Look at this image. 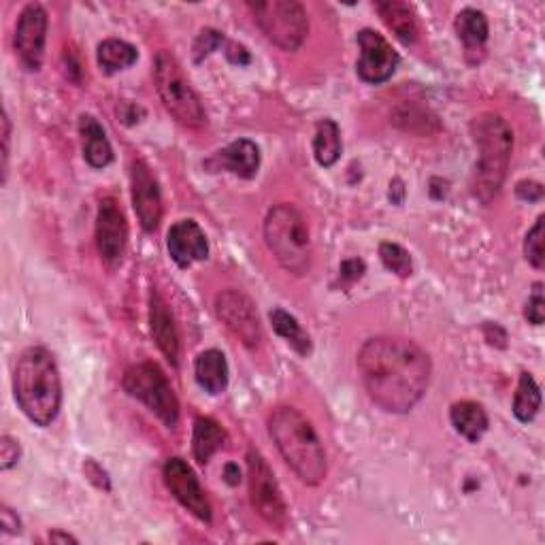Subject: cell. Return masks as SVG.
Returning <instances> with one entry per match:
<instances>
[{"mask_svg": "<svg viewBox=\"0 0 545 545\" xmlns=\"http://www.w3.org/2000/svg\"><path fill=\"white\" fill-rule=\"evenodd\" d=\"M264 243L279 262V267L292 275H305L311 269V235L303 213L290 203H279L264 218Z\"/></svg>", "mask_w": 545, "mask_h": 545, "instance_id": "cell-5", "label": "cell"}, {"mask_svg": "<svg viewBox=\"0 0 545 545\" xmlns=\"http://www.w3.org/2000/svg\"><path fill=\"white\" fill-rule=\"evenodd\" d=\"M196 382L209 394H222L228 388V362L220 350H207L198 354L194 362Z\"/></svg>", "mask_w": 545, "mask_h": 545, "instance_id": "cell-22", "label": "cell"}, {"mask_svg": "<svg viewBox=\"0 0 545 545\" xmlns=\"http://www.w3.org/2000/svg\"><path fill=\"white\" fill-rule=\"evenodd\" d=\"M471 135L480 154L475 164L473 194L488 205L505 184L511 152H514V132L499 113H482L473 120Z\"/></svg>", "mask_w": 545, "mask_h": 545, "instance_id": "cell-4", "label": "cell"}, {"mask_svg": "<svg viewBox=\"0 0 545 545\" xmlns=\"http://www.w3.org/2000/svg\"><path fill=\"white\" fill-rule=\"evenodd\" d=\"M524 318L531 324H535V326L543 324V320H545L543 284L533 286V292H531V296H528V303H526V309H524Z\"/></svg>", "mask_w": 545, "mask_h": 545, "instance_id": "cell-32", "label": "cell"}, {"mask_svg": "<svg viewBox=\"0 0 545 545\" xmlns=\"http://www.w3.org/2000/svg\"><path fill=\"white\" fill-rule=\"evenodd\" d=\"M96 58H98V66H101L107 75H113V73L124 71V69H128V66L135 64L139 54H137V49L126 41L107 39L98 45Z\"/></svg>", "mask_w": 545, "mask_h": 545, "instance_id": "cell-26", "label": "cell"}, {"mask_svg": "<svg viewBox=\"0 0 545 545\" xmlns=\"http://www.w3.org/2000/svg\"><path fill=\"white\" fill-rule=\"evenodd\" d=\"M450 420H452V426L456 428V433L471 443L480 441L488 431L486 411L482 405H477L473 401H460L452 405Z\"/></svg>", "mask_w": 545, "mask_h": 545, "instance_id": "cell-23", "label": "cell"}, {"mask_svg": "<svg viewBox=\"0 0 545 545\" xmlns=\"http://www.w3.org/2000/svg\"><path fill=\"white\" fill-rule=\"evenodd\" d=\"M516 194L518 198H522V201L537 203L543 198V186L537 184V181H520V184L516 186Z\"/></svg>", "mask_w": 545, "mask_h": 545, "instance_id": "cell-35", "label": "cell"}, {"mask_svg": "<svg viewBox=\"0 0 545 545\" xmlns=\"http://www.w3.org/2000/svg\"><path fill=\"white\" fill-rule=\"evenodd\" d=\"M150 328L160 352L167 356V360L173 367H177L179 365V333L175 326L173 311L169 303L162 299V294L158 290L150 292Z\"/></svg>", "mask_w": 545, "mask_h": 545, "instance_id": "cell-17", "label": "cell"}, {"mask_svg": "<svg viewBox=\"0 0 545 545\" xmlns=\"http://www.w3.org/2000/svg\"><path fill=\"white\" fill-rule=\"evenodd\" d=\"M456 32L460 41L465 43L467 52H482V47L488 41V20L482 11L477 9H465L456 15Z\"/></svg>", "mask_w": 545, "mask_h": 545, "instance_id": "cell-25", "label": "cell"}, {"mask_svg": "<svg viewBox=\"0 0 545 545\" xmlns=\"http://www.w3.org/2000/svg\"><path fill=\"white\" fill-rule=\"evenodd\" d=\"M375 9L382 15L386 26L394 32L396 39H401L405 45H414L418 41L420 26L414 7L399 3V0H386V3H377Z\"/></svg>", "mask_w": 545, "mask_h": 545, "instance_id": "cell-21", "label": "cell"}, {"mask_svg": "<svg viewBox=\"0 0 545 545\" xmlns=\"http://www.w3.org/2000/svg\"><path fill=\"white\" fill-rule=\"evenodd\" d=\"M224 441H226V433L216 420L207 416L196 418L194 435H192V452L201 465H207L211 456L224 448Z\"/></svg>", "mask_w": 545, "mask_h": 545, "instance_id": "cell-24", "label": "cell"}, {"mask_svg": "<svg viewBox=\"0 0 545 545\" xmlns=\"http://www.w3.org/2000/svg\"><path fill=\"white\" fill-rule=\"evenodd\" d=\"M313 156L320 167H333L341 156V130L333 120H322L313 139Z\"/></svg>", "mask_w": 545, "mask_h": 545, "instance_id": "cell-27", "label": "cell"}, {"mask_svg": "<svg viewBox=\"0 0 545 545\" xmlns=\"http://www.w3.org/2000/svg\"><path fill=\"white\" fill-rule=\"evenodd\" d=\"M45 39H47V13L41 5H26L20 13L18 26H15L13 45L18 52L22 64L28 71H39L45 56Z\"/></svg>", "mask_w": 545, "mask_h": 545, "instance_id": "cell-13", "label": "cell"}, {"mask_svg": "<svg viewBox=\"0 0 545 545\" xmlns=\"http://www.w3.org/2000/svg\"><path fill=\"white\" fill-rule=\"evenodd\" d=\"M358 47L360 60L356 64V73L367 84H384L388 81L396 66H399V54L394 52L392 45L375 30H360L358 32Z\"/></svg>", "mask_w": 545, "mask_h": 545, "instance_id": "cell-12", "label": "cell"}, {"mask_svg": "<svg viewBox=\"0 0 545 545\" xmlns=\"http://www.w3.org/2000/svg\"><path fill=\"white\" fill-rule=\"evenodd\" d=\"M358 371L369 399L390 414L414 409L431 384V356L401 337H375L360 348Z\"/></svg>", "mask_w": 545, "mask_h": 545, "instance_id": "cell-1", "label": "cell"}, {"mask_svg": "<svg viewBox=\"0 0 545 545\" xmlns=\"http://www.w3.org/2000/svg\"><path fill=\"white\" fill-rule=\"evenodd\" d=\"M254 20L273 45L284 52H296L309 32L307 11L294 0H267V3H250Z\"/></svg>", "mask_w": 545, "mask_h": 545, "instance_id": "cell-8", "label": "cell"}, {"mask_svg": "<svg viewBox=\"0 0 545 545\" xmlns=\"http://www.w3.org/2000/svg\"><path fill=\"white\" fill-rule=\"evenodd\" d=\"M379 258H382L384 267L388 271H392L394 275H399L403 279L411 277V273H414V262H411L409 252L399 243L386 241V243L379 245Z\"/></svg>", "mask_w": 545, "mask_h": 545, "instance_id": "cell-30", "label": "cell"}, {"mask_svg": "<svg viewBox=\"0 0 545 545\" xmlns=\"http://www.w3.org/2000/svg\"><path fill=\"white\" fill-rule=\"evenodd\" d=\"M392 124L396 128H401L403 132H409V135H418V137H431L441 130L437 113L416 101H405L396 107L392 111Z\"/></svg>", "mask_w": 545, "mask_h": 545, "instance_id": "cell-20", "label": "cell"}, {"mask_svg": "<svg viewBox=\"0 0 545 545\" xmlns=\"http://www.w3.org/2000/svg\"><path fill=\"white\" fill-rule=\"evenodd\" d=\"M226 482L230 484V486H237L239 484V480H241V471H239V467L237 465H226Z\"/></svg>", "mask_w": 545, "mask_h": 545, "instance_id": "cell-42", "label": "cell"}, {"mask_svg": "<svg viewBox=\"0 0 545 545\" xmlns=\"http://www.w3.org/2000/svg\"><path fill=\"white\" fill-rule=\"evenodd\" d=\"M122 386L128 396L141 401L164 426H177L179 401L167 375L156 362H139V365L126 369Z\"/></svg>", "mask_w": 545, "mask_h": 545, "instance_id": "cell-7", "label": "cell"}, {"mask_svg": "<svg viewBox=\"0 0 545 545\" xmlns=\"http://www.w3.org/2000/svg\"><path fill=\"white\" fill-rule=\"evenodd\" d=\"M49 541L56 543V541H62V543H77V539L69 533H60V531H54V533H49Z\"/></svg>", "mask_w": 545, "mask_h": 545, "instance_id": "cell-43", "label": "cell"}, {"mask_svg": "<svg viewBox=\"0 0 545 545\" xmlns=\"http://www.w3.org/2000/svg\"><path fill=\"white\" fill-rule=\"evenodd\" d=\"M224 37L220 35V32L216 30H203L201 35H198L196 39V45H194V58L196 62H201L205 56H209L213 49H218V45H222Z\"/></svg>", "mask_w": 545, "mask_h": 545, "instance_id": "cell-33", "label": "cell"}, {"mask_svg": "<svg viewBox=\"0 0 545 545\" xmlns=\"http://www.w3.org/2000/svg\"><path fill=\"white\" fill-rule=\"evenodd\" d=\"M216 313L222 324L233 333L245 348L256 350L262 343V324L256 305L241 290L228 288L216 296Z\"/></svg>", "mask_w": 545, "mask_h": 545, "instance_id": "cell-10", "label": "cell"}, {"mask_svg": "<svg viewBox=\"0 0 545 545\" xmlns=\"http://www.w3.org/2000/svg\"><path fill=\"white\" fill-rule=\"evenodd\" d=\"M13 390L28 420L39 426L52 424L62 403V382L54 356L45 348H28L15 365Z\"/></svg>", "mask_w": 545, "mask_h": 545, "instance_id": "cell-3", "label": "cell"}, {"mask_svg": "<svg viewBox=\"0 0 545 545\" xmlns=\"http://www.w3.org/2000/svg\"><path fill=\"white\" fill-rule=\"evenodd\" d=\"M154 84L164 109H167L181 126L203 128L207 124V113L201 98H198L196 90L190 86V81L177 58L171 52H167V49H160L156 54Z\"/></svg>", "mask_w": 545, "mask_h": 545, "instance_id": "cell-6", "label": "cell"}, {"mask_svg": "<svg viewBox=\"0 0 545 545\" xmlns=\"http://www.w3.org/2000/svg\"><path fill=\"white\" fill-rule=\"evenodd\" d=\"M226 56H228L230 62H237V64H247V62H250V56H247L245 47L235 45V43H230V45H228Z\"/></svg>", "mask_w": 545, "mask_h": 545, "instance_id": "cell-41", "label": "cell"}, {"mask_svg": "<svg viewBox=\"0 0 545 545\" xmlns=\"http://www.w3.org/2000/svg\"><path fill=\"white\" fill-rule=\"evenodd\" d=\"M128 241V224L115 198L107 196L96 213V250L107 264H118Z\"/></svg>", "mask_w": 545, "mask_h": 545, "instance_id": "cell-15", "label": "cell"}, {"mask_svg": "<svg viewBox=\"0 0 545 545\" xmlns=\"http://www.w3.org/2000/svg\"><path fill=\"white\" fill-rule=\"evenodd\" d=\"M541 409V390L531 373L520 375V384L514 396V416L520 422H531Z\"/></svg>", "mask_w": 545, "mask_h": 545, "instance_id": "cell-29", "label": "cell"}, {"mask_svg": "<svg viewBox=\"0 0 545 545\" xmlns=\"http://www.w3.org/2000/svg\"><path fill=\"white\" fill-rule=\"evenodd\" d=\"M118 115L126 124H135V122H139V115H143V109L132 105V103H122L118 107Z\"/></svg>", "mask_w": 545, "mask_h": 545, "instance_id": "cell-40", "label": "cell"}, {"mask_svg": "<svg viewBox=\"0 0 545 545\" xmlns=\"http://www.w3.org/2000/svg\"><path fill=\"white\" fill-rule=\"evenodd\" d=\"M207 167L213 171L222 169L243 179H252L260 167V150L250 139H239L226 145L224 150L213 156L207 162Z\"/></svg>", "mask_w": 545, "mask_h": 545, "instance_id": "cell-18", "label": "cell"}, {"mask_svg": "<svg viewBox=\"0 0 545 545\" xmlns=\"http://www.w3.org/2000/svg\"><path fill=\"white\" fill-rule=\"evenodd\" d=\"M167 250L177 267L188 269L194 262L207 260L209 243L203 228L194 220H179L169 228Z\"/></svg>", "mask_w": 545, "mask_h": 545, "instance_id": "cell-16", "label": "cell"}, {"mask_svg": "<svg viewBox=\"0 0 545 545\" xmlns=\"http://www.w3.org/2000/svg\"><path fill=\"white\" fill-rule=\"evenodd\" d=\"M164 484L171 490L173 497L184 505L194 518L201 522H211V503L207 499V494L198 482V477L194 475L192 467L186 460L181 458H169L164 462Z\"/></svg>", "mask_w": 545, "mask_h": 545, "instance_id": "cell-11", "label": "cell"}, {"mask_svg": "<svg viewBox=\"0 0 545 545\" xmlns=\"http://www.w3.org/2000/svg\"><path fill=\"white\" fill-rule=\"evenodd\" d=\"M247 486H250V501L256 514L275 531H286L288 507L282 488H279L269 462L256 450L247 452Z\"/></svg>", "mask_w": 545, "mask_h": 545, "instance_id": "cell-9", "label": "cell"}, {"mask_svg": "<svg viewBox=\"0 0 545 545\" xmlns=\"http://www.w3.org/2000/svg\"><path fill=\"white\" fill-rule=\"evenodd\" d=\"M269 435L294 475L307 486L326 480L328 460L316 428L299 409L279 405L269 416Z\"/></svg>", "mask_w": 545, "mask_h": 545, "instance_id": "cell-2", "label": "cell"}, {"mask_svg": "<svg viewBox=\"0 0 545 545\" xmlns=\"http://www.w3.org/2000/svg\"><path fill=\"white\" fill-rule=\"evenodd\" d=\"M0 522H3L5 533H13V535H18V533L22 531L20 518L15 516L9 507H3V511H0Z\"/></svg>", "mask_w": 545, "mask_h": 545, "instance_id": "cell-39", "label": "cell"}, {"mask_svg": "<svg viewBox=\"0 0 545 545\" xmlns=\"http://www.w3.org/2000/svg\"><path fill=\"white\" fill-rule=\"evenodd\" d=\"M130 184H132V207L143 226L145 233H154L162 220V194L158 179L147 167V162L137 158L132 160L130 169Z\"/></svg>", "mask_w": 545, "mask_h": 545, "instance_id": "cell-14", "label": "cell"}, {"mask_svg": "<svg viewBox=\"0 0 545 545\" xmlns=\"http://www.w3.org/2000/svg\"><path fill=\"white\" fill-rule=\"evenodd\" d=\"M269 318H271V324L275 328V333L279 337H282V339H286L296 352H299L301 356H309L311 354V339H309V335L305 333V330L301 328V324L296 322L294 316H290V313L284 311V309L275 307L269 313Z\"/></svg>", "mask_w": 545, "mask_h": 545, "instance_id": "cell-28", "label": "cell"}, {"mask_svg": "<svg viewBox=\"0 0 545 545\" xmlns=\"http://www.w3.org/2000/svg\"><path fill=\"white\" fill-rule=\"evenodd\" d=\"M79 135L84 141V158L92 169H105L113 160L111 143L107 132L94 115H81L79 118Z\"/></svg>", "mask_w": 545, "mask_h": 545, "instance_id": "cell-19", "label": "cell"}, {"mask_svg": "<svg viewBox=\"0 0 545 545\" xmlns=\"http://www.w3.org/2000/svg\"><path fill=\"white\" fill-rule=\"evenodd\" d=\"M362 273H365V262L358 260V258L345 260L341 264V279H343V282H356V279L362 277Z\"/></svg>", "mask_w": 545, "mask_h": 545, "instance_id": "cell-36", "label": "cell"}, {"mask_svg": "<svg viewBox=\"0 0 545 545\" xmlns=\"http://www.w3.org/2000/svg\"><path fill=\"white\" fill-rule=\"evenodd\" d=\"M9 152H11V122L7 111L3 113V184L7 181V167H9Z\"/></svg>", "mask_w": 545, "mask_h": 545, "instance_id": "cell-37", "label": "cell"}, {"mask_svg": "<svg viewBox=\"0 0 545 545\" xmlns=\"http://www.w3.org/2000/svg\"><path fill=\"white\" fill-rule=\"evenodd\" d=\"M543 222H545V218L539 216L535 226L528 230L526 239H524V256H526L528 262L533 264L535 269H543V262H545V256H543Z\"/></svg>", "mask_w": 545, "mask_h": 545, "instance_id": "cell-31", "label": "cell"}, {"mask_svg": "<svg viewBox=\"0 0 545 545\" xmlns=\"http://www.w3.org/2000/svg\"><path fill=\"white\" fill-rule=\"evenodd\" d=\"M18 460H20V443L15 441L13 437L5 435L3 439H0V467L7 471Z\"/></svg>", "mask_w": 545, "mask_h": 545, "instance_id": "cell-34", "label": "cell"}, {"mask_svg": "<svg viewBox=\"0 0 545 545\" xmlns=\"http://www.w3.org/2000/svg\"><path fill=\"white\" fill-rule=\"evenodd\" d=\"M484 335L488 339L490 345H497V348H505L507 341V333L499 326V324H486L484 326Z\"/></svg>", "mask_w": 545, "mask_h": 545, "instance_id": "cell-38", "label": "cell"}]
</instances>
